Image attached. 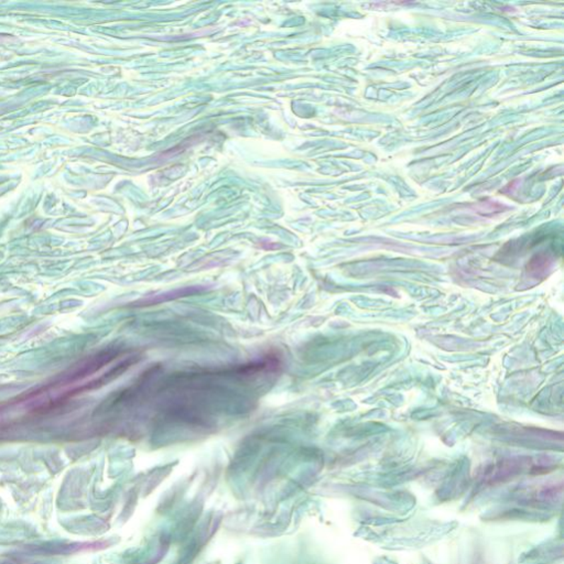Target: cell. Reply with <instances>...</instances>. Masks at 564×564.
<instances>
[{"mask_svg":"<svg viewBox=\"0 0 564 564\" xmlns=\"http://www.w3.org/2000/svg\"><path fill=\"white\" fill-rule=\"evenodd\" d=\"M207 287L204 286L184 287V288L175 289V290L164 292V294H158V296L148 297V298L142 299L139 302H136V306H154V304L168 302V301L175 300V299L183 298V297L193 296V294L203 292V291L207 290Z\"/></svg>","mask_w":564,"mask_h":564,"instance_id":"obj_1","label":"cell"}]
</instances>
